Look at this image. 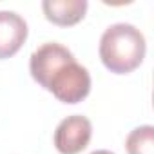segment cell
<instances>
[{
  "label": "cell",
  "instance_id": "6da1fadb",
  "mask_svg": "<svg viewBox=\"0 0 154 154\" xmlns=\"http://www.w3.org/2000/svg\"><path fill=\"white\" fill-rule=\"evenodd\" d=\"M31 76L63 103H78L91 91L89 71L74 60L72 53L49 42L40 45L29 60Z\"/></svg>",
  "mask_w": 154,
  "mask_h": 154
},
{
  "label": "cell",
  "instance_id": "7a4b0ae2",
  "mask_svg": "<svg viewBox=\"0 0 154 154\" xmlns=\"http://www.w3.org/2000/svg\"><path fill=\"white\" fill-rule=\"evenodd\" d=\"M145 51V36L132 24H112L100 38V58L103 65L116 74H127L140 67Z\"/></svg>",
  "mask_w": 154,
  "mask_h": 154
},
{
  "label": "cell",
  "instance_id": "3957f363",
  "mask_svg": "<svg viewBox=\"0 0 154 154\" xmlns=\"http://www.w3.org/2000/svg\"><path fill=\"white\" fill-rule=\"evenodd\" d=\"M91 136V122L82 114H72L58 123L54 131V147L60 154H78L89 145Z\"/></svg>",
  "mask_w": 154,
  "mask_h": 154
},
{
  "label": "cell",
  "instance_id": "277c9868",
  "mask_svg": "<svg viewBox=\"0 0 154 154\" xmlns=\"http://www.w3.org/2000/svg\"><path fill=\"white\" fill-rule=\"evenodd\" d=\"M27 38V24L15 11H0V60L11 58Z\"/></svg>",
  "mask_w": 154,
  "mask_h": 154
},
{
  "label": "cell",
  "instance_id": "5b68a950",
  "mask_svg": "<svg viewBox=\"0 0 154 154\" xmlns=\"http://www.w3.org/2000/svg\"><path fill=\"white\" fill-rule=\"evenodd\" d=\"M44 15L49 22L67 27L78 24L87 11V0H44Z\"/></svg>",
  "mask_w": 154,
  "mask_h": 154
},
{
  "label": "cell",
  "instance_id": "8992f818",
  "mask_svg": "<svg viewBox=\"0 0 154 154\" xmlns=\"http://www.w3.org/2000/svg\"><path fill=\"white\" fill-rule=\"evenodd\" d=\"M125 147L129 154H154V127L141 125L131 131Z\"/></svg>",
  "mask_w": 154,
  "mask_h": 154
},
{
  "label": "cell",
  "instance_id": "52a82bcc",
  "mask_svg": "<svg viewBox=\"0 0 154 154\" xmlns=\"http://www.w3.org/2000/svg\"><path fill=\"white\" fill-rule=\"evenodd\" d=\"M91 154H114V152H111V150H94Z\"/></svg>",
  "mask_w": 154,
  "mask_h": 154
}]
</instances>
